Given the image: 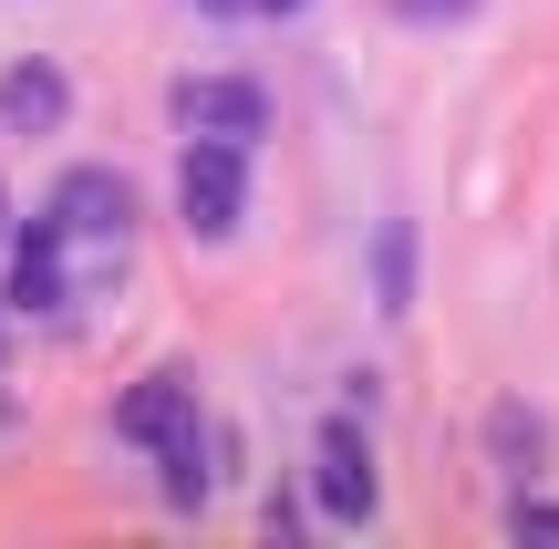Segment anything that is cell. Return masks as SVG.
Wrapping results in <instances>:
<instances>
[{
  "mask_svg": "<svg viewBox=\"0 0 559 549\" xmlns=\"http://www.w3.org/2000/svg\"><path fill=\"white\" fill-rule=\"evenodd\" d=\"M508 529H519V539H559V509H549V498H519V509H508Z\"/></svg>",
  "mask_w": 559,
  "mask_h": 549,
  "instance_id": "obj_8",
  "label": "cell"
},
{
  "mask_svg": "<svg viewBox=\"0 0 559 549\" xmlns=\"http://www.w3.org/2000/svg\"><path fill=\"white\" fill-rule=\"evenodd\" d=\"M11 301H21V311H62V301H73V260H62V228H52V218H32V228H21Z\"/></svg>",
  "mask_w": 559,
  "mask_h": 549,
  "instance_id": "obj_6",
  "label": "cell"
},
{
  "mask_svg": "<svg viewBox=\"0 0 559 549\" xmlns=\"http://www.w3.org/2000/svg\"><path fill=\"white\" fill-rule=\"evenodd\" d=\"M404 21H445V11H466V0H394Z\"/></svg>",
  "mask_w": 559,
  "mask_h": 549,
  "instance_id": "obj_9",
  "label": "cell"
},
{
  "mask_svg": "<svg viewBox=\"0 0 559 549\" xmlns=\"http://www.w3.org/2000/svg\"><path fill=\"white\" fill-rule=\"evenodd\" d=\"M260 11H290V0H260Z\"/></svg>",
  "mask_w": 559,
  "mask_h": 549,
  "instance_id": "obj_10",
  "label": "cell"
},
{
  "mask_svg": "<svg viewBox=\"0 0 559 549\" xmlns=\"http://www.w3.org/2000/svg\"><path fill=\"white\" fill-rule=\"evenodd\" d=\"M177 198H187V228H198V239L239 228V207H249L239 145H228V135H198V145H187V166H177Z\"/></svg>",
  "mask_w": 559,
  "mask_h": 549,
  "instance_id": "obj_3",
  "label": "cell"
},
{
  "mask_svg": "<svg viewBox=\"0 0 559 549\" xmlns=\"http://www.w3.org/2000/svg\"><path fill=\"white\" fill-rule=\"evenodd\" d=\"M124 435L166 467V498H177V509L207 498V435H198V405H187L177 373H145V384L124 394Z\"/></svg>",
  "mask_w": 559,
  "mask_h": 549,
  "instance_id": "obj_1",
  "label": "cell"
},
{
  "mask_svg": "<svg viewBox=\"0 0 559 549\" xmlns=\"http://www.w3.org/2000/svg\"><path fill=\"white\" fill-rule=\"evenodd\" d=\"M62 104H73V83H62L52 62H11V73H0V124H11V135H52Z\"/></svg>",
  "mask_w": 559,
  "mask_h": 549,
  "instance_id": "obj_7",
  "label": "cell"
},
{
  "mask_svg": "<svg viewBox=\"0 0 559 549\" xmlns=\"http://www.w3.org/2000/svg\"><path fill=\"white\" fill-rule=\"evenodd\" d=\"M321 509L342 518V529H362L373 518V446H362V426H321Z\"/></svg>",
  "mask_w": 559,
  "mask_h": 549,
  "instance_id": "obj_5",
  "label": "cell"
},
{
  "mask_svg": "<svg viewBox=\"0 0 559 549\" xmlns=\"http://www.w3.org/2000/svg\"><path fill=\"white\" fill-rule=\"evenodd\" d=\"M177 124L187 135H228V145H249L270 124V94L249 73H198V83H177Z\"/></svg>",
  "mask_w": 559,
  "mask_h": 549,
  "instance_id": "obj_4",
  "label": "cell"
},
{
  "mask_svg": "<svg viewBox=\"0 0 559 549\" xmlns=\"http://www.w3.org/2000/svg\"><path fill=\"white\" fill-rule=\"evenodd\" d=\"M218 11H228V0H218Z\"/></svg>",
  "mask_w": 559,
  "mask_h": 549,
  "instance_id": "obj_11",
  "label": "cell"
},
{
  "mask_svg": "<svg viewBox=\"0 0 559 549\" xmlns=\"http://www.w3.org/2000/svg\"><path fill=\"white\" fill-rule=\"evenodd\" d=\"M52 228H62V260L73 270H115L124 260V228H135V198H124L115 166H73L52 187Z\"/></svg>",
  "mask_w": 559,
  "mask_h": 549,
  "instance_id": "obj_2",
  "label": "cell"
}]
</instances>
